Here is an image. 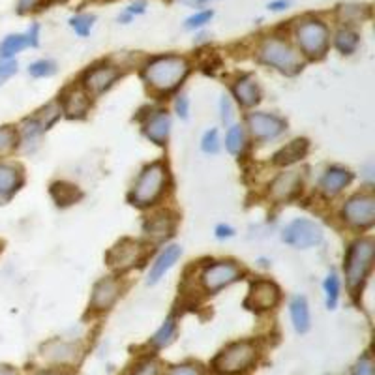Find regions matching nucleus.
Returning a JSON list of instances; mask_svg holds the SVG:
<instances>
[{
	"mask_svg": "<svg viewBox=\"0 0 375 375\" xmlns=\"http://www.w3.org/2000/svg\"><path fill=\"white\" fill-rule=\"evenodd\" d=\"M300 184H303V177H300L298 171L281 173L280 177L270 184V197H272L276 203L289 201V199L300 190Z\"/></svg>",
	"mask_w": 375,
	"mask_h": 375,
	"instance_id": "15",
	"label": "nucleus"
},
{
	"mask_svg": "<svg viewBox=\"0 0 375 375\" xmlns=\"http://www.w3.org/2000/svg\"><path fill=\"white\" fill-rule=\"evenodd\" d=\"M323 287H325L326 295V308L334 310L338 304V298H340V278L332 272V274L326 276Z\"/></svg>",
	"mask_w": 375,
	"mask_h": 375,
	"instance_id": "30",
	"label": "nucleus"
},
{
	"mask_svg": "<svg viewBox=\"0 0 375 375\" xmlns=\"http://www.w3.org/2000/svg\"><path fill=\"white\" fill-rule=\"evenodd\" d=\"M167 375H203L199 366L196 364H179L173 366L171 370L167 371Z\"/></svg>",
	"mask_w": 375,
	"mask_h": 375,
	"instance_id": "43",
	"label": "nucleus"
},
{
	"mask_svg": "<svg viewBox=\"0 0 375 375\" xmlns=\"http://www.w3.org/2000/svg\"><path fill=\"white\" fill-rule=\"evenodd\" d=\"M17 73V62L13 58H0V84Z\"/></svg>",
	"mask_w": 375,
	"mask_h": 375,
	"instance_id": "39",
	"label": "nucleus"
},
{
	"mask_svg": "<svg viewBox=\"0 0 375 375\" xmlns=\"http://www.w3.org/2000/svg\"><path fill=\"white\" fill-rule=\"evenodd\" d=\"M297 42L304 55L319 58V56L325 55L326 45H329V28L317 19L304 21L297 28Z\"/></svg>",
	"mask_w": 375,
	"mask_h": 375,
	"instance_id": "7",
	"label": "nucleus"
},
{
	"mask_svg": "<svg viewBox=\"0 0 375 375\" xmlns=\"http://www.w3.org/2000/svg\"><path fill=\"white\" fill-rule=\"evenodd\" d=\"M169 129H171V118H169V115L167 113H158V115H154L146 122L145 135L152 143H156V145H165Z\"/></svg>",
	"mask_w": 375,
	"mask_h": 375,
	"instance_id": "21",
	"label": "nucleus"
},
{
	"mask_svg": "<svg viewBox=\"0 0 375 375\" xmlns=\"http://www.w3.org/2000/svg\"><path fill=\"white\" fill-rule=\"evenodd\" d=\"M90 107V98L87 92L79 89L68 90L66 94L62 96V109L66 113L68 117L72 118H81L87 115Z\"/></svg>",
	"mask_w": 375,
	"mask_h": 375,
	"instance_id": "20",
	"label": "nucleus"
},
{
	"mask_svg": "<svg viewBox=\"0 0 375 375\" xmlns=\"http://www.w3.org/2000/svg\"><path fill=\"white\" fill-rule=\"evenodd\" d=\"M351 179H353V174L349 173L348 169L343 167L326 169V173L323 174V179H321V191L329 197L336 196V193H340V191L351 182Z\"/></svg>",
	"mask_w": 375,
	"mask_h": 375,
	"instance_id": "19",
	"label": "nucleus"
},
{
	"mask_svg": "<svg viewBox=\"0 0 375 375\" xmlns=\"http://www.w3.org/2000/svg\"><path fill=\"white\" fill-rule=\"evenodd\" d=\"M235 98L241 101L244 107H252L259 101V89L258 83L252 77H242L239 83L235 84Z\"/></svg>",
	"mask_w": 375,
	"mask_h": 375,
	"instance_id": "24",
	"label": "nucleus"
},
{
	"mask_svg": "<svg viewBox=\"0 0 375 375\" xmlns=\"http://www.w3.org/2000/svg\"><path fill=\"white\" fill-rule=\"evenodd\" d=\"M38 375H68V374H64V371L61 370H47V371H39Z\"/></svg>",
	"mask_w": 375,
	"mask_h": 375,
	"instance_id": "52",
	"label": "nucleus"
},
{
	"mask_svg": "<svg viewBox=\"0 0 375 375\" xmlns=\"http://www.w3.org/2000/svg\"><path fill=\"white\" fill-rule=\"evenodd\" d=\"M28 45L25 34H10L0 45V58H13Z\"/></svg>",
	"mask_w": 375,
	"mask_h": 375,
	"instance_id": "25",
	"label": "nucleus"
},
{
	"mask_svg": "<svg viewBox=\"0 0 375 375\" xmlns=\"http://www.w3.org/2000/svg\"><path fill=\"white\" fill-rule=\"evenodd\" d=\"M287 6H289V0H278V2H270V10L274 11H281V10H287Z\"/></svg>",
	"mask_w": 375,
	"mask_h": 375,
	"instance_id": "47",
	"label": "nucleus"
},
{
	"mask_svg": "<svg viewBox=\"0 0 375 375\" xmlns=\"http://www.w3.org/2000/svg\"><path fill=\"white\" fill-rule=\"evenodd\" d=\"M212 10H205V11H199V13H193L191 17H188L186 19V28H190V30H193V28H201L203 25H207L210 19H212Z\"/></svg>",
	"mask_w": 375,
	"mask_h": 375,
	"instance_id": "38",
	"label": "nucleus"
},
{
	"mask_svg": "<svg viewBox=\"0 0 375 375\" xmlns=\"http://www.w3.org/2000/svg\"><path fill=\"white\" fill-rule=\"evenodd\" d=\"M51 196L55 197V201L58 205H72L75 199H79V191L75 186L66 184V182H56L51 188Z\"/></svg>",
	"mask_w": 375,
	"mask_h": 375,
	"instance_id": "27",
	"label": "nucleus"
},
{
	"mask_svg": "<svg viewBox=\"0 0 375 375\" xmlns=\"http://www.w3.org/2000/svg\"><path fill=\"white\" fill-rule=\"evenodd\" d=\"M129 13H141V11H145V4L143 2H139V4H134L129 6Z\"/></svg>",
	"mask_w": 375,
	"mask_h": 375,
	"instance_id": "49",
	"label": "nucleus"
},
{
	"mask_svg": "<svg viewBox=\"0 0 375 375\" xmlns=\"http://www.w3.org/2000/svg\"><path fill=\"white\" fill-rule=\"evenodd\" d=\"M174 109H177L180 118H188V113H190V101H188V98H186L184 94L177 98V101H174Z\"/></svg>",
	"mask_w": 375,
	"mask_h": 375,
	"instance_id": "44",
	"label": "nucleus"
},
{
	"mask_svg": "<svg viewBox=\"0 0 375 375\" xmlns=\"http://www.w3.org/2000/svg\"><path fill=\"white\" fill-rule=\"evenodd\" d=\"M165 182H167V169H165V165L160 162L152 163V165L143 169V173L139 174V179H137L134 190H132L129 199L137 207H148L162 196Z\"/></svg>",
	"mask_w": 375,
	"mask_h": 375,
	"instance_id": "2",
	"label": "nucleus"
},
{
	"mask_svg": "<svg viewBox=\"0 0 375 375\" xmlns=\"http://www.w3.org/2000/svg\"><path fill=\"white\" fill-rule=\"evenodd\" d=\"M56 72V64L53 61H38L28 66V73L32 77H51Z\"/></svg>",
	"mask_w": 375,
	"mask_h": 375,
	"instance_id": "35",
	"label": "nucleus"
},
{
	"mask_svg": "<svg viewBox=\"0 0 375 375\" xmlns=\"http://www.w3.org/2000/svg\"><path fill=\"white\" fill-rule=\"evenodd\" d=\"M368 15V8L366 6H357V4H348L340 8V17L345 23H355L360 21L362 17Z\"/></svg>",
	"mask_w": 375,
	"mask_h": 375,
	"instance_id": "34",
	"label": "nucleus"
},
{
	"mask_svg": "<svg viewBox=\"0 0 375 375\" xmlns=\"http://www.w3.org/2000/svg\"><path fill=\"white\" fill-rule=\"evenodd\" d=\"M343 220L353 227H370L375 222V199L366 193L353 196L342 210Z\"/></svg>",
	"mask_w": 375,
	"mask_h": 375,
	"instance_id": "8",
	"label": "nucleus"
},
{
	"mask_svg": "<svg viewBox=\"0 0 375 375\" xmlns=\"http://www.w3.org/2000/svg\"><path fill=\"white\" fill-rule=\"evenodd\" d=\"M44 359L56 362V364H73L81 359V348L75 343L62 342V340H53V342L44 345Z\"/></svg>",
	"mask_w": 375,
	"mask_h": 375,
	"instance_id": "14",
	"label": "nucleus"
},
{
	"mask_svg": "<svg viewBox=\"0 0 375 375\" xmlns=\"http://www.w3.org/2000/svg\"><path fill=\"white\" fill-rule=\"evenodd\" d=\"M241 278V269L231 261H220V263L208 265L203 270L201 284L208 293H216L224 287L231 286L233 281Z\"/></svg>",
	"mask_w": 375,
	"mask_h": 375,
	"instance_id": "9",
	"label": "nucleus"
},
{
	"mask_svg": "<svg viewBox=\"0 0 375 375\" xmlns=\"http://www.w3.org/2000/svg\"><path fill=\"white\" fill-rule=\"evenodd\" d=\"M171 229H173V222H171V218H165V216H156L145 225L146 235L152 236L154 241L165 239L171 233Z\"/></svg>",
	"mask_w": 375,
	"mask_h": 375,
	"instance_id": "26",
	"label": "nucleus"
},
{
	"mask_svg": "<svg viewBox=\"0 0 375 375\" xmlns=\"http://www.w3.org/2000/svg\"><path fill=\"white\" fill-rule=\"evenodd\" d=\"M278 300H280V289L276 287V284L259 280L250 287L244 306L253 312H267V310L274 308Z\"/></svg>",
	"mask_w": 375,
	"mask_h": 375,
	"instance_id": "11",
	"label": "nucleus"
},
{
	"mask_svg": "<svg viewBox=\"0 0 375 375\" xmlns=\"http://www.w3.org/2000/svg\"><path fill=\"white\" fill-rule=\"evenodd\" d=\"M201 148L203 152H207V154H216V152L220 151L218 129H208L207 134L203 135Z\"/></svg>",
	"mask_w": 375,
	"mask_h": 375,
	"instance_id": "37",
	"label": "nucleus"
},
{
	"mask_svg": "<svg viewBox=\"0 0 375 375\" xmlns=\"http://www.w3.org/2000/svg\"><path fill=\"white\" fill-rule=\"evenodd\" d=\"M182 2L190 6H203L207 4V2H210V0H182Z\"/></svg>",
	"mask_w": 375,
	"mask_h": 375,
	"instance_id": "51",
	"label": "nucleus"
},
{
	"mask_svg": "<svg viewBox=\"0 0 375 375\" xmlns=\"http://www.w3.org/2000/svg\"><path fill=\"white\" fill-rule=\"evenodd\" d=\"M220 113H222V120H224L225 126H229L233 122V118H235V113H233V106H231V100L227 96H222V100H220Z\"/></svg>",
	"mask_w": 375,
	"mask_h": 375,
	"instance_id": "41",
	"label": "nucleus"
},
{
	"mask_svg": "<svg viewBox=\"0 0 375 375\" xmlns=\"http://www.w3.org/2000/svg\"><path fill=\"white\" fill-rule=\"evenodd\" d=\"M233 235H235V229L229 227V225H218L216 227V236L218 239H231Z\"/></svg>",
	"mask_w": 375,
	"mask_h": 375,
	"instance_id": "45",
	"label": "nucleus"
},
{
	"mask_svg": "<svg viewBox=\"0 0 375 375\" xmlns=\"http://www.w3.org/2000/svg\"><path fill=\"white\" fill-rule=\"evenodd\" d=\"M225 146L231 154L239 156L244 146H246V135H244V129L241 126H231L229 132H227V137H225Z\"/></svg>",
	"mask_w": 375,
	"mask_h": 375,
	"instance_id": "29",
	"label": "nucleus"
},
{
	"mask_svg": "<svg viewBox=\"0 0 375 375\" xmlns=\"http://www.w3.org/2000/svg\"><path fill=\"white\" fill-rule=\"evenodd\" d=\"M374 241L370 239L357 241L349 248L348 259H345V278H348V286L353 291H357L364 284L366 276L371 269V263H374Z\"/></svg>",
	"mask_w": 375,
	"mask_h": 375,
	"instance_id": "3",
	"label": "nucleus"
},
{
	"mask_svg": "<svg viewBox=\"0 0 375 375\" xmlns=\"http://www.w3.org/2000/svg\"><path fill=\"white\" fill-rule=\"evenodd\" d=\"M36 2L38 0H19V11H28V10H32L34 6H36Z\"/></svg>",
	"mask_w": 375,
	"mask_h": 375,
	"instance_id": "48",
	"label": "nucleus"
},
{
	"mask_svg": "<svg viewBox=\"0 0 375 375\" xmlns=\"http://www.w3.org/2000/svg\"><path fill=\"white\" fill-rule=\"evenodd\" d=\"M353 375H374V362L370 355H364L353 368Z\"/></svg>",
	"mask_w": 375,
	"mask_h": 375,
	"instance_id": "42",
	"label": "nucleus"
},
{
	"mask_svg": "<svg viewBox=\"0 0 375 375\" xmlns=\"http://www.w3.org/2000/svg\"><path fill=\"white\" fill-rule=\"evenodd\" d=\"M259 61L276 68V70H280V72L287 73V75L297 73L300 70V66H303L297 51L293 49L289 44L276 38L265 39L261 49H259Z\"/></svg>",
	"mask_w": 375,
	"mask_h": 375,
	"instance_id": "5",
	"label": "nucleus"
},
{
	"mask_svg": "<svg viewBox=\"0 0 375 375\" xmlns=\"http://www.w3.org/2000/svg\"><path fill=\"white\" fill-rule=\"evenodd\" d=\"M70 25L79 36H89L90 28L94 25V15H75L70 19Z\"/></svg>",
	"mask_w": 375,
	"mask_h": 375,
	"instance_id": "36",
	"label": "nucleus"
},
{
	"mask_svg": "<svg viewBox=\"0 0 375 375\" xmlns=\"http://www.w3.org/2000/svg\"><path fill=\"white\" fill-rule=\"evenodd\" d=\"M118 75H120L118 70L113 66L92 68V70H89L87 75H84V90H87L89 94H101V92H106V90L117 81Z\"/></svg>",
	"mask_w": 375,
	"mask_h": 375,
	"instance_id": "13",
	"label": "nucleus"
},
{
	"mask_svg": "<svg viewBox=\"0 0 375 375\" xmlns=\"http://www.w3.org/2000/svg\"><path fill=\"white\" fill-rule=\"evenodd\" d=\"M38 32H39L38 25H32V28H30V30H28V34H27L28 45H32V47H36V45H38Z\"/></svg>",
	"mask_w": 375,
	"mask_h": 375,
	"instance_id": "46",
	"label": "nucleus"
},
{
	"mask_svg": "<svg viewBox=\"0 0 375 375\" xmlns=\"http://www.w3.org/2000/svg\"><path fill=\"white\" fill-rule=\"evenodd\" d=\"M289 312H291V321L295 331L298 334H304V332L310 331V308L306 298L303 295H297L293 297L291 304H289Z\"/></svg>",
	"mask_w": 375,
	"mask_h": 375,
	"instance_id": "23",
	"label": "nucleus"
},
{
	"mask_svg": "<svg viewBox=\"0 0 375 375\" xmlns=\"http://www.w3.org/2000/svg\"><path fill=\"white\" fill-rule=\"evenodd\" d=\"M336 47L342 51L343 55H351L355 49H357V45H359V36L353 32V30H340L336 34Z\"/></svg>",
	"mask_w": 375,
	"mask_h": 375,
	"instance_id": "31",
	"label": "nucleus"
},
{
	"mask_svg": "<svg viewBox=\"0 0 375 375\" xmlns=\"http://www.w3.org/2000/svg\"><path fill=\"white\" fill-rule=\"evenodd\" d=\"M61 106L58 103H49V106L45 107V109H42V111L38 113V117H36V120L39 122V126L44 129H47L51 126V124L55 122L56 118L61 117Z\"/></svg>",
	"mask_w": 375,
	"mask_h": 375,
	"instance_id": "33",
	"label": "nucleus"
},
{
	"mask_svg": "<svg viewBox=\"0 0 375 375\" xmlns=\"http://www.w3.org/2000/svg\"><path fill=\"white\" fill-rule=\"evenodd\" d=\"M141 258H143V246L139 242L132 241V239H124V241H120L109 250L107 263H109L111 269L122 272V270L135 267L141 261Z\"/></svg>",
	"mask_w": 375,
	"mask_h": 375,
	"instance_id": "10",
	"label": "nucleus"
},
{
	"mask_svg": "<svg viewBox=\"0 0 375 375\" xmlns=\"http://www.w3.org/2000/svg\"><path fill=\"white\" fill-rule=\"evenodd\" d=\"M17 145V132L11 126L0 128V156L10 154Z\"/></svg>",
	"mask_w": 375,
	"mask_h": 375,
	"instance_id": "32",
	"label": "nucleus"
},
{
	"mask_svg": "<svg viewBox=\"0 0 375 375\" xmlns=\"http://www.w3.org/2000/svg\"><path fill=\"white\" fill-rule=\"evenodd\" d=\"M174 334H177V323H174V319L169 317V319H165V323L160 326V331L152 336V345H154V348H165V345L173 342Z\"/></svg>",
	"mask_w": 375,
	"mask_h": 375,
	"instance_id": "28",
	"label": "nucleus"
},
{
	"mask_svg": "<svg viewBox=\"0 0 375 375\" xmlns=\"http://www.w3.org/2000/svg\"><path fill=\"white\" fill-rule=\"evenodd\" d=\"M308 152V141L306 139H295L291 143H287L280 152L274 154L276 165H291V163L303 160Z\"/></svg>",
	"mask_w": 375,
	"mask_h": 375,
	"instance_id": "22",
	"label": "nucleus"
},
{
	"mask_svg": "<svg viewBox=\"0 0 375 375\" xmlns=\"http://www.w3.org/2000/svg\"><path fill=\"white\" fill-rule=\"evenodd\" d=\"M180 255H182V248L177 246V244L165 248V250L158 255V259L154 261V265H152L151 272H148V286H154V284L162 280L163 276L173 269Z\"/></svg>",
	"mask_w": 375,
	"mask_h": 375,
	"instance_id": "17",
	"label": "nucleus"
},
{
	"mask_svg": "<svg viewBox=\"0 0 375 375\" xmlns=\"http://www.w3.org/2000/svg\"><path fill=\"white\" fill-rule=\"evenodd\" d=\"M258 359V348L252 342H236L225 348L214 359V370L218 374L233 375L246 371Z\"/></svg>",
	"mask_w": 375,
	"mask_h": 375,
	"instance_id": "4",
	"label": "nucleus"
},
{
	"mask_svg": "<svg viewBox=\"0 0 375 375\" xmlns=\"http://www.w3.org/2000/svg\"><path fill=\"white\" fill-rule=\"evenodd\" d=\"M190 72V66L180 56H158L145 68V81L158 92H171Z\"/></svg>",
	"mask_w": 375,
	"mask_h": 375,
	"instance_id": "1",
	"label": "nucleus"
},
{
	"mask_svg": "<svg viewBox=\"0 0 375 375\" xmlns=\"http://www.w3.org/2000/svg\"><path fill=\"white\" fill-rule=\"evenodd\" d=\"M248 128L252 135L259 141L276 139L278 135L286 129V122L274 115H267V113H252L248 117Z\"/></svg>",
	"mask_w": 375,
	"mask_h": 375,
	"instance_id": "12",
	"label": "nucleus"
},
{
	"mask_svg": "<svg viewBox=\"0 0 375 375\" xmlns=\"http://www.w3.org/2000/svg\"><path fill=\"white\" fill-rule=\"evenodd\" d=\"M23 184L21 169L10 163H0V203L10 199Z\"/></svg>",
	"mask_w": 375,
	"mask_h": 375,
	"instance_id": "18",
	"label": "nucleus"
},
{
	"mask_svg": "<svg viewBox=\"0 0 375 375\" xmlns=\"http://www.w3.org/2000/svg\"><path fill=\"white\" fill-rule=\"evenodd\" d=\"M160 371V364H158L156 360H145V362H141L139 366H135L134 371L129 375H158Z\"/></svg>",
	"mask_w": 375,
	"mask_h": 375,
	"instance_id": "40",
	"label": "nucleus"
},
{
	"mask_svg": "<svg viewBox=\"0 0 375 375\" xmlns=\"http://www.w3.org/2000/svg\"><path fill=\"white\" fill-rule=\"evenodd\" d=\"M281 241L289 244L291 248L306 250V248L317 246L323 241V229L319 224H315L312 220L297 218L291 224L286 225V229L281 233Z\"/></svg>",
	"mask_w": 375,
	"mask_h": 375,
	"instance_id": "6",
	"label": "nucleus"
},
{
	"mask_svg": "<svg viewBox=\"0 0 375 375\" xmlns=\"http://www.w3.org/2000/svg\"><path fill=\"white\" fill-rule=\"evenodd\" d=\"M118 295H120V286L117 280L113 278H103L94 286L92 289V298H90V306L94 310H109L113 304L117 303Z\"/></svg>",
	"mask_w": 375,
	"mask_h": 375,
	"instance_id": "16",
	"label": "nucleus"
},
{
	"mask_svg": "<svg viewBox=\"0 0 375 375\" xmlns=\"http://www.w3.org/2000/svg\"><path fill=\"white\" fill-rule=\"evenodd\" d=\"M0 375H17V371L11 366H0Z\"/></svg>",
	"mask_w": 375,
	"mask_h": 375,
	"instance_id": "50",
	"label": "nucleus"
}]
</instances>
